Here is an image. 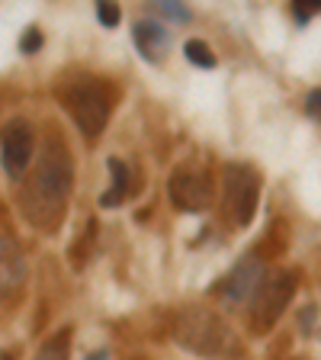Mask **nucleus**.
<instances>
[{
    "mask_svg": "<svg viewBox=\"0 0 321 360\" xmlns=\"http://www.w3.org/2000/svg\"><path fill=\"white\" fill-rule=\"evenodd\" d=\"M292 10H296V20H299V23H306V20L315 13V10H321V0H312V4H306V0H299V4H296Z\"/></svg>",
    "mask_w": 321,
    "mask_h": 360,
    "instance_id": "2eb2a0df",
    "label": "nucleus"
},
{
    "mask_svg": "<svg viewBox=\"0 0 321 360\" xmlns=\"http://www.w3.org/2000/svg\"><path fill=\"white\" fill-rule=\"evenodd\" d=\"M170 199L184 213H203L212 199V184L209 177L196 168H180L170 174Z\"/></svg>",
    "mask_w": 321,
    "mask_h": 360,
    "instance_id": "0eeeda50",
    "label": "nucleus"
},
{
    "mask_svg": "<svg viewBox=\"0 0 321 360\" xmlns=\"http://www.w3.org/2000/svg\"><path fill=\"white\" fill-rule=\"evenodd\" d=\"M71 184H74V168H71V154L62 145V138H48L39 154V164L32 171L29 184L23 190V213L32 225L39 229H58L64 215Z\"/></svg>",
    "mask_w": 321,
    "mask_h": 360,
    "instance_id": "f257e3e1",
    "label": "nucleus"
},
{
    "mask_svg": "<svg viewBox=\"0 0 321 360\" xmlns=\"http://www.w3.org/2000/svg\"><path fill=\"white\" fill-rule=\"evenodd\" d=\"M260 196V174L247 164H231L225 171V209L238 225H247L254 219Z\"/></svg>",
    "mask_w": 321,
    "mask_h": 360,
    "instance_id": "20e7f679",
    "label": "nucleus"
},
{
    "mask_svg": "<svg viewBox=\"0 0 321 360\" xmlns=\"http://www.w3.org/2000/svg\"><path fill=\"white\" fill-rule=\"evenodd\" d=\"M184 55L196 65V68H215V55H212V48H209L203 39H186Z\"/></svg>",
    "mask_w": 321,
    "mask_h": 360,
    "instance_id": "9b49d317",
    "label": "nucleus"
},
{
    "mask_svg": "<svg viewBox=\"0 0 321 360\" xmlns=\"http://www.w3.org/2000/svg\"><path fill=\"white\" fill-rule=\"evenodd\" d=\"M296 293V274L292 270H273L267 274L264 286L254 296V325L257 328H270L280 319V312L286 309V302Z\"/></svg>",
    "mask_w": 321,
    "mask_h": 360,
    "instance_id": "39448f33",
    "label": "nucleus"
},
{
    "mask_svg": "<svg viewBox=\"0 0 321 360\" xmlns=\"http://www.w3.org/2000/svg\"><path fill=\"white\" fill-rule=\"evenodd\" d=\"M267 280V270H264V261L260 258H245L238 264L222 284V293L231 299V302H245V299L257 296V290Z\"/></svg>",
    "mask_w": 321,
    "mask_h": 360,
    "instance_id": "6e6552de",
    "label": "nucleus"
},
{
    "mask_svg": "<svg viewBox=\"0 0 321 360\" xmlns=\"http://www.w3.org/2000/svg\"><path fill=\"white\" fill-rule=\"evenodd\" d=\"M160 10H164V13H170V16H174V20H186V16H190V10L177 7L174 0H164V4H160Z\"/></svg>",
    "mask_w": 321,
    "mask_h": 360,
    "instance_id": "f3484780",
    "label": "nucleus"
},
{
    "mask_svg": "<svg viewBox=\"0 0 321 360\" xmlns=\"http://www.w3.org/2000/svg\"><path fill=\"white\" fill-rule=\"evenodd\" d=\"M97 16H100V23L119 26V7H116V4H100V7H97Z\"/></svg>",
    "mask_w": 321,
    "mask_h": 360,
    "instance_id": "4468645a",
    "label": "nucleus"
},
{
    "mask_svg": "<svg viewBox=\"0 0 321 360\" xmlns=\"http://www.w3.org/2000/svg\"><path fill=\"white\" fill-rule=\"evenodd\" d=\"M20 48H23L26 55L39 52V48H42V32H39V29H26L23 39H20Z\"/></svg>",
    "mask_w": 321,
    "mask_h": 360,
    "instance_id": "ddd939ff",
    "label": "nucleus"
},
{
    "mask_svg": "<svg viewBox=\"0 0 321 360\" xmlns=\"http://www.w3.org/2000/svg\"><path fill=\"white\" fill-rule=\"evenodd\" d=\"M90 360H107V354H93V357Z\"/></svg>",
    "mask_w": 321,
    "mask_h": 360,
    "instance_id": "a211bd4d",
    "label": "nucleus"
},
{
    "mask_svg": "<svg viewBox=\"0 0 321 360\" xmlns=\"http://www.w3.org/2000/svg\"><path fill=\"white\" fill-rule=\"evenodd\" d=\"M177 341L203 357H222L231 345V331L206 309H184L177 315Z\"/></svg>",
    "mask_w": 321,
    "mask_h": 360,
    "instance_id": "7ed1b4c3",
    "label": "nucleus"
},
{
    "mask_svg": "<svg viewBox=\"0 0 321 360\" xmlns=\"http://www.w3.org/2000/svg\"><path fill=\"white\" fill-rule=\"evenodd\" d=\"M0 360H10V357H7V354H4V357H0Z\"/></svg>",
    "mask_w": 321,
    "mask_h": 360,
    "instance_id": "6ab92c4d",
    "label": "nucleus"
},
{
    "mask_svg": "<svg viewBox=\"0 0 321 360\" xmlns=\"http://www.w3.org/2000/svg\"><path fill=\"white\" fill-rule=\"evenodd\" d=\"M306 113L312 116V119H321V87H318V91L308 93V100H306Z\"/></svg>",
    "mask_w": 321,
    "mask_h": 360,
    "instance_id": "dca6fc26",
    "label": "nucleus"
},
{
    "mask_svg": "<svg viewBox=\"0 0 321 360\" xmlns=\"http://www.w3.org/2000/svg\"><path fill=\"white\" fill-rule=\"evenodd\" d=\"M135 46L138 52L145 55L148 62H160L164 58V52H168V29L160 23H151V20H142V23H135Z\"/></svg>",
    "mask_w": 321,
    "mask_h": 360,
    "instance_id": "1a4fd4ad",
    "label": "nucleus"
},
{
    "mask_svg": "<svg viewBox=\"0 0 321 360\" xmlns=\"http://www.w3.org/2000/svg\"><path fill=\"white\" fill-rule=\"evenodd\" d=\"M0 161H4V171H7L13 180L26 174L32 161V126L26 123L23 116H16L4 126L0 132Z\"/></svg>",
    "mask_w": 321,
    "mask_h": 360,
    "instance_id": "423d86ee",
    "label": "nucleus"
},
{
    "mask_svg": "<svg viewBox=\"0 0 321 360\" xmlns=\"http://www.w3.org/2000/svg\"><path fill=\"white\" fill-rule=\"evenodd\" d=\"M109 174H113V187L100 196V206H119L129 196V168L119 158H109Z\"/></svg>",
    "mask_w": 321,
    "mask_h": 360,
    "instance_id": "9d476101",
    "label": "nucleus"
},
{
    "mask_svg": "<svg viewBox=\"0 0 321 360\" xmlns=\"http://www.w3.org/2000/svg\"><path fill=\"white\" fill-rule=\"evenodd\" d=\"M62 103L87 138L103 132L109 119V93L97 77H71L62 87Z\"/></svg>",
    "mask_w": 321,
    "mask_h": 360,
    "instance_id": "f03ea898",
    "label": "nucleus"
},
{
    "mask_svg": "<svg viewBox=\"0 0 321 360\" xmlns=\"http://www.w3.org/2000/svg\"><path fill=\"white\" fill-rule=\"evenodd\" d=\"M36 360H68V335L62 331V335H55L52 341H46Z\"/></svg>",
    "mask_w": 321,
    "mask_h": 360,
    "instance_id": "f8f14e48",
    "label": "nucleus"
}]
</instances>
